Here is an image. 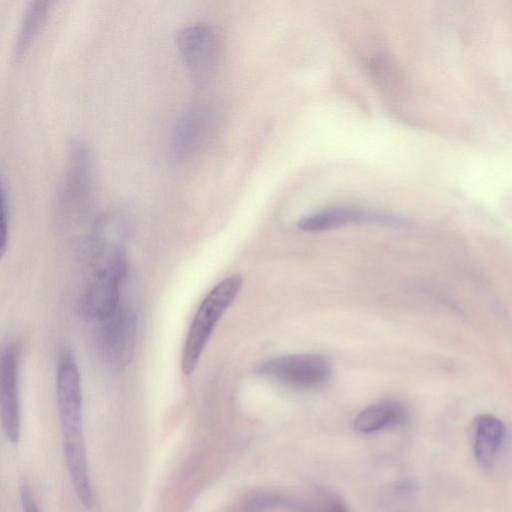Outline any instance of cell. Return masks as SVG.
I'll return each mask as SVG.
<instances>
[{
	"instance_id": "30bf717a",
	"label": "cell",
	"mask_w": 512,
	"mask_h": 512,
	"mask_svg": "<svg viewBox=\"0 0 512 512\" xmlns=\"http://www.w3.org/2000/svg\"><path fill=\"white\" fill-rule=\"evenodd\" d=\"M505 436V425L496 416L480 414L473 419L469 430L470 443L473 456L483 470H493Z\"/></svg>"
},
{
	"instance_id": "7c38bea8",
	"label": "cell",
	"mask_w": 512,
	"mask_h": 512,
	"mask_svg": "<svg viewBox=\"0 0 512 512\" xmlns=\"http://www.w3.org/2000/svg\"><path fill=\"white\" fill-rule=\"evenodd\" d=\"M405 415L403 406L395 401H383L362 410L354 420V429L370 434L391 427L402 421Z\"/></svg>"
},
{
	"instance_id": "5bb4252c",
	"label": "cell",
	"mask_w": 512,
	"mask_h": 512,
	"mask_svg": "<svg viewBox=\"0 0 512 512\" xmlns=\"http://www.w3.org/2000/svg\"><path fill=\"white\" fill-rule=\"evenodd\" d=\"M20 503L22 512H40L31 489L26 485L20 489Z\"/></svg>"
},
{
	"instance_id": "6da1fadb",
	"label": "cell",
	"mask_w": 512,
	"mask_h": 512,
	"mask_svg": "<svg viewBox=\"0 0 512 512\" xmlns=\"http://www.w3.org/2000/svg\"><path fill=\"white\" fill-rule=\"evenodd\" d=\"M56 401L65 465L73 490L86 508L94 504L83 429V395L74 356L64 353L58 363Z\"/></svg>"
},
{
	"instance_id": "9c48e42d",
	"label": "cell",
	"mask_w": 512,
	"mask_h": 512,
	"mask_svg": "<svg viewBox=\"0 0 512 512\" xmlns=\"http://www.w3.org/2000/svg\"><path fill=\"white\" fill-rule=\"evenodd\" d=\"M213 115L204 105L187 110L176 122L171 135L172 154L178 161L194 158L206 144Z\"/></svg>"
},
{
	"instance_id": "4fadbf2b",
	"label": "cell",
	"mask_w": 512,
	"mask_h": 512,
	"mask_svg": "<svg viewBox=\"0 0 512 512\" xmlns=\"http://www.w3.org/2000/svg\"><path fill=\"white\" fill-rule=\"evenodd\" d=\"M283 503V499L276 495H258L251 498L244 506V512H262L270 507Z\"/></svg>"
},
{
	"instance_id": "52a82bcc",
	"label": "cell",
	"mask_w": 512,
	"mask_h": 512,
	"mask_svg": "<svg viewBox=\"0 0 512 512\" xmlns=\"http://www.w3.org/2000/svg\"><path fill=\"white\" fill-rule=\"evenodd\" d=\"M20 347L11 342L0 357V418L3 433L10 443H17L21 436L19 400Z\"/></svg>"
},
{
	"instance_id": "5b68a950",
	"label": "cell",
	"mask_w": 512,
	"mask_h": 512,
	"mask_svg": "<svg viewBox=\"0 0 512 512\" xmlns=\"http://www.w3.org/2000/svg\"><path fill=\"white\" fill-rule=\"evenodd\" d=\"M331 364L319 354H292L268 359L257 367V373L282 384L297 388H314L327 382Z\"/></svg>"
},
{
	"instance_id": "8992f818",
	"label": "cell",
	"mask_w": 512,
	"mask_h": 512,
	"mask_svg": "<svg viewBox=\"0 0 512 512\" xmlns=\"http://www.w3.org/2000/svg\"><path fill=\"white\" fill-rule=\"evenodd\" d=\"M178 51L192 77L206 80L215 70L219 59V40L208 25L197 23L183 26L175 35Z\"/></svg>"
},
{
	"instance_id": "7a4b0ae2",
	"label": "cell",
	"mask_w": 512,
	"mask_h": 512,
	"mask_svg": "<svg viewBox=\"0 0 512 512\" xmlns=\"http://www.w3.org/2000/svg\"><path fill=\"white\" fill-rule=\"evenodd\" d=\"M125 225L124 218L117 214L104 215L97 223L98 244L79 306L86 320L99 322L122 302L120 291L127 270L121 244Z\"/></svg>"
},
{
	"instance_id": "3957f363",
	"label": "cell",
	"mask_w": 512,
	"mask_h": 512,
	"mask_svg": "<svg viewBox=\"0 0 512 512\" xmlns=\"http://www.w3.org/2000/svg\"><path fill=\"white\" fill-rule=\"evenodd\" d=\"M243 279L240 274L217 283L200 303L188 329L181 355V370L191 374L222 315L237 297Z\"/></svg>"
},
{
	"instance_id": "8fae6325",
	"label": "cell",
	"mask_w": 512,
	"mask_h": 512,
	"mask_svg": "<svg viewBox=\"0 0 512 512\" xmlns=\"http://www.w3.org/2000/svg\"><path fill=\"white\" fill-rule=\"evenodd\" d=\"M51 1L33 0L23 12L13 45V57L21 59L38 36L51 10Z\"/></svg>"
},
{
	"instance_id": "277c9868",
	"label": "cell",
	"mask_w": 512,
	"mask_h": 512,
	"mask_svg": "<svg viewBox=\"0 0 512 512\" xmlns=\"http://www.w3.org/2000/svg\"><path fill=\"white\" fill-rule=\"evenodd\" d=\"M96 323V345L101 357L111 369L124 370L135 349L137 317L133 308L121 302L112 314Z\"/></svg>"
},
{
	"instance_id": "9a60e30c",
	"label": "cell",
	"mask_w": 512,
	"mask_h": 512,
	"mask_svg": "<svg viewBox=\"0 0 512 512\" xmlns=\"http://www.w3.org/2000/svg\"><path fill=\"white\" fill-rule=\"evenodd\" d=\"M327 512H348V510L339 499H334L330 501Z\"/></svg>"
},
{
	"instance_id": "ba28073f",
	"label": "cell",
	"mask_w": 512,
	"mask_h": 512,
	"mask_svg": "<svg viewBox=\"0 0 512 512\" xmlns=\"http://www.w3.org/2000/svg\"><path fill=\"white\" fill-rule=\"evenodd\" d=\"M352 224H377L405 226L406 220L394 214L358 206L340 205L311 213L297 222V227L307 232H321Z\"/></svg>"
}]
</instances>
